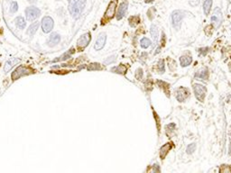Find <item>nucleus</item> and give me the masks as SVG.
<instances>
[{
    "instance_id": "1",
    "label": "nucleus",
    "mask_w": 231,
    "mask_h": 173,
    "mask_svg": "<svg viewBox=\"0 0 231 173\" xmlns=\"http://www.w3.org/2000/svg\"><path fill=\"white\" fill-rule=\"evenodd\" d=\"M86 5V0H77L71 8V13L74 18H77L79 16V15L82 13L84 7Z\"/></svg>"
},
{
    "instance_id": "2",
    "label": "nucleus",
    "mask_w": 231,
    "mask_h": 173,
    "mask_svg": "<svg viewBox=\"0 0 231 173\" xmlns=\"http://www.w3.org/2000/svg\"><path fill=\"white\" fill-rule=\"evenodd\" d=\"M31 73H33V70L31 69L26 68L25 66H20L13 72L12 78H13V80H16L19 78H21L23 76H25V75H28V74H31Z\"/></svg>"
},
{
    "instance_id": "3",
    "label": "nucleus",
    "mask_w": 231,
    "mask_h": 173,
    "mask_svg": "<svg viewBox=\"0 0 231 173\" xmlns=\"http://www.w3.org/2000/svg\"><path fill=\"white\" fill-rule=\"evenodd\" d=\"M116 4H117V0H114V1H111L109 5V7L105 13V15H104V19L103 21L105 20L107 23V21H109L110 19H112L115 15V11H116Z\"/></svg>"
},
{
    "instance_id": "4",
    "label": "nucleus",
    "mask_w": 231,
    "mask_h": 173,
    "mask_svg": "<svg viewBox=\"0 0 231 173\" xmlns=\"http://www.w3.org/2000/svg\"><path fill=\"white\" fill-rule=\"evenodd\" d=\"M193 89H194V93H195L196 98L199 101L203 102L205 95H206V92H207L206 88L204 86H202V85H199V84H194L193 85Z\"/></svg>"
},
{
    "instance_id": "5",
    "label": "nucleus",
    "mask_w": 231,
    "mask_h": 173,
    "mask_svg": "<svg viewBox=\"0 0 231 173\" xmlns=\"http://www.w3.org/2000/svg\"><path fill=\"white\" fill-rule=\"evenodd\" d=\"M53 20L52 18H51L50 16H44L42 20V32L47 34V33H50L52 28H53Z\"/></svg>"
},
{
    "instance_id": "6",
    "label": "nucleus",
    "mask_w": 231,
    "mask_h": 173,
    "mask_svg": "<svg viewBox=\"0 0 231 173\" xmlns=\"http://www.w3.org/2000/svg\"><path fill=\"white\" fill-rule=\"evenodd\" d=\"M25 14H26V18L28 21H34L40 16L41 12L35 6H29L26 8Z\"/></svg>"
},
{
    "instance_id": "7",
    "label": "nucleus",
    "mask_w": 231,
    "mask_h": 173,
    "mask_svg": "<svg viewBox=\"0 0 231 173\" xmlns=\"http://www.w3.org/2000/svg\"><path fill=\"white\" fill-rule=\"evenodd\" d=\"M211 22H212V25L215 27V29H218L220 26V25L222 23V14L219 8H216L214 10L213 15L211 16Z\"/></svg>"
},
{
    "instance_id": "8",
    "label": "nucleus",
    "mask_w": 231,
    "mask_h": 173,
    "mask_svg": "<svg viewBox=\"0 0 231 173\" xmlns=\"http://www.w3.org/2000/svg\"><path fill=\"white\" fill-rule=\"evenodd\" d=\"M183 17V14L181 11H174L172 15V25L176 29H179L182 24V20Z\"/></svg>"
},
{
    "instance_id": "9",
    "label": "nucleus",
    "mask_w": 231,
    "mask_h": 173,
    "mask_svg": "<svg viewBox=\"0 0 231 173\" xmlns=\"http://www.w3.org/2000/svg\"><path fill=\"white\" fill-rule=\"evenodd\" d=\"M90 40H91V37H90V35H89V33H87V34H85V35H81V36L79 38V40H78V42H77L78 47H79V49H83V48H85V47H86V46L89 43Z\"/></svg>"
},
{
    "instance_id": "10",
    "label": "nucleus",
    "mask_w": 231,
    "mask_h": 173,
    "mask_svg": "<svg viewBox=\"0 0 231 173\" xmlns=\"http://www.w3.org/2000/svg\"><path fill=\"white\" fill-rule=\"evenodd\" d=\"M127 6H128V2L127 1H123L120 5H119V7H118V10H117V14H116V19L117 20H120L123 18V16L125 15L126 10H127Z\"/></svg>"
},
{
    "instance_id": "11",
    "label": "nucleus",
    "mask_w": 231,
    "mask_h": 173,
    "mask_svg": "<svg viewBox=\"0 0 231 173\" xmlns=\"http://www.w3.org/2000/svg\"><path fill=\"white\" fill-rule=\"evenodd\" d=\"M105 42H106V35H105V33H101V34H99L97 41H96L95 50H97V51L101 50L104 47Z\"/></svg>"
},
{
    "instance_id": "12",
    "label": "nucleus",
    "mask_w": 231,
    "mask_h": 173,
    "mask_svg": "<svg viewBox=\"0 0 231 173\" xmlns=\"http://www.w3.org/2000/svg\"><path fill=\"white\" fill-rule=\"evenodd\" d=\"M189 94L190 93H189V91L186 88H180V89H178L176 91V98H177L178 101L182 102V101H184L187 98Z\"/></svg>"
},
{
    "instance_id": "13",
    "label": "nucleus",
    "mask_w": 231,
    "mask_h": 173,
    "mask_svg": "<svg viewBox=\"0 0 231 173\" xmlns=\"http://www.w3.org/2000/svg\"><path fill=\"white\" fill-rule=\"evenodd\" d=\"M60 40H61L60 35H58L57 33H52V34H51V35L49 36L48 41H47V43H48L49 46H52H52L56 45L57 43H59V42H60Z\"/></svg>"
},
{
    "instance_id": "14",
    "label": "nucleus",
    "mask_w": 231,
    "mask_h": 173,
    "mask_svg": "<svg viewBox=\"0 0 231 173\" xmlns=\"http://www.w3.org/2000/svg\"><path fill=\"white\" fill-rule=\"evenodd\" d=\"M172 142H167L166 144H164L162 148H161V150H160V157H161V159L162 160H163L165 157H166V155H167V153L171 151V149L172 148Z\"/></svg>"
},
{
    "instance_id": "15",
    "label": "nucleus",
    "mask_w": 231,
    "mask_h": 173,
    "mask_svg": "<svg viewBox=\"0 0 231 173\" xmlns=\"http://www.w3.org/2000/svg\"><path fill=\"white\" fill-rule=\"evenodd\" d=\"M18 62H19V60H18V59H15V58H12V59L8 60V61L5 62V67H4L5 72H8L10 69H12V68H13L16 63H18Z\"/></svg>"
},
{
    "instance_id": "16",
    "label": "nucleus",
    "mask_w": 231,
    "mask_h": 173,
    "mask_svg": "<svg viewBox=\"0 0 231 173\" xmlns=\"http://www.w3.org/2000/svg\"><path fill=\"white\" fill-rule=\"evenodd\" d=\"M195 77L196 78H201L203 80H206L208 79L209 78V72H208V69L206 68H203V69H200L199 70H198L195 74Z\"/></svg>"
},
{
    "instance_id": "17",
    "label": "nucleus",
    "mask_w": 231,
    "mask_h": 173,
    "mask_svg": "<svg viewBox=\"0 0 231 173\" xmlns=\"http://www.w3.org/2000/svg\"><path fill=\"white\" fill-rule=\"evenodd\" d=\"M15 25H16L19 29H24V28L25 27L26 23H25V20L24 17L18 16V17L15 18Z\"/></svg>"
},
{
    "instance_id": "18",
    "label": "nucleus",
    "mask_w": 231,
    "mask_h": 173,
    "mask_svg": "<svg viewBox=\"0 0 231 173\" xmlns=\"http://www.w3.org/2000/svg\"><path fill=\"white\" fill-rule=\"evenodd\" d=\"M180 61H181L182 66V67H186V66H189V65L192 63V57H190V56H182L181 59H180Z\"/></svg>"
},
{
    "instance_id": "19",
    "label": "nucleus",
    "mask_w": 231,
    "mask_h": 173,
    "mask_svg": "<svg viewBox=\"0 0 231 173\" xmlns=\"http://www.w3.org/2000/svg\"><path fill=\"white\" fill-rule=\"evenodd\" d=\"M157 84L159 85V87H160L161 88L163 89V91L165 92V94L167 95V97H170V91H169L170 86H169V84H167V83H165V82H162V81H160V80L157 81Z\"/></svg>"
},
{
    "instance_id": "20",
    "label": "nucleus",
    "mask_w": 231,
    "mask_h": 173,
    "mask_svg": "<svg viewBox=\"0 0 231 173\" xmlns=\"http://www.w3.org/2000/svg\"><path fill=\"white\" fill-rule=\"evenodd\" d=\"M211 5H212V0H205L204 5H203V9H204V14L206 15L209 14Z\"/></svg>"
},
{
    "instance_id": "21",
    "label": "nucleus",
    "mask_w": 231,
    "mask_h": 173,
    "mask_svg": "<svg viewBox=\"0 0 231 173\" xmlns=\"http://www.w3.org/2000/svg\"><path fill=\"white\" fill-rule=\"evenodd\" d=\"M39 27V23L38 22H35V23H34L33 25H31L30 26H29V28H28V31H27V34L29 35H34L35 33H36V31H37V29H38Z\"/></svg>"
},
{
    "instance_id": "22",
    "label": "nucleus",
    "mask_w": 231,
    "mask_h": 173,
    "mask_svg": "<svg viewBox=\"0 0 231 173\" xmlns=\"http://www.w3.org/2000/svg\"><path fill=\"white\" fill-rule=\"evenodd\" d=\"M126 67L125 66V65H119V66H117V67H115V68H113V69H111L113 72H115V73H120V74H125L126 72Z\"/></svg>"
},
{
    "instance_id": "23",
    "label": "nucleus",
    "mask_w": 231,
    "mask_h": 173,
    "mask_svg": "<svg viewBox=\"0 0 231 173\" xmlns=\"http://www.w3.org/2000/svg\"><path fill=\"white\" fill-rule=\"evenodd\" d=\"M128 21H129V24L132 27H136L139 24L140 18H139V16H131Z\"/></svg>"
},
{
    "instance_id": "24",
    "label": "nucleus",
    "mask_w": 231,
    "mask_h": 173,
    "mask_svg": "<svg viewBox=\"0 0 231 173\" xmlns=\"http://www.w3.org/2000/svg\"><path fill=\"white\" fill-rule=\"evenodd\" d=\"M73 52H74V50H73V49H71L70 52H66V53L63 54L62 57H60V59H57V60H55L54 62H57V61H64V60H67V59L71 58V53H73Z\"/></svg>"
},
{
    "instance_id": "25",
    "label": "nucleus",
    "mask_w": 231,
    "mask_h": 173,
    "mask_svg": "<svg viewBox=\"0 0 231 173\" xmlns=\"http://www.w3.org/2000/svg\"><path fill=\"white\" fill-rule=\"evenodd\" d=\"M151 45V41L147 38H144L141 40V46L143 48H148Z\"/></svg>"
},
{
    "instance_id": "26",
    "label": "nucleus",
    "mask_w": 231,
    "mask_h": 173,
    "mask_svg": "<svg viewBox=\"0 0 231 173\" xmlns=\"http://www.w3.org/2000/svg\"><path fill=\"white\" fill-rule=\"evenodd\" d=\"M157 70L159 73H163L164 72V62L162 60H160L157 65Z\"/></svg>"
},
{
    "instance_id": "27",
    "label": "nucleus",
    "mask_w": 231,
    "mask_h": 173,
    "mask_svg": "<svg viewBox=\"0 0 231 173\" xmlns=\"http://www.w3.org/2000/svg\"><path fill=\"white\" fill-rule=\"evenodd\" d=\"M101 66L99 64V63H92L90 64L89 67H88V69L89 70H98V69H101Z\"/></svg>"
},
{
    "instance_id": "28",
    "label": "nucleus",
    "mask_w": 231,
    "mask_h": 173,
    "mask_svg": "<svg viewBox=\"0 0 231 173\" xmlns=\"http://www.w3.org/2000/svg\"><path fill=\"white\" fill-rule=\"evenodd\" d=\"M151 35H152V37L154 38V40L157 39L158 37V31H157V28L155 25H152L151 26Z\"/></svg>"
},
{
    "instance_id": "29",
    "label": "nucleus",
    "mask_w": 231,
    "mask_h": 173,
    "mask_svg": "<svg viewBox=\"0 0 231 173\" xmlns=\"http://www.w3.org/2000/svg\"><path fill=\"white\" fill-rule=\"evenodd\" d=\"M135 76H136V79L140 80V79L143 78V70L141 69H136V71Z\"/></svg>"
},
{
    "instance_id": "30",
    "label": "nucleus",
    "mask_w": 231,
    "mask_h": 173,
    "mask_svg": "<svg viewBox=\"0 0 231 173\" xmlns=\"http://www.w3.org/2000/svg\"><path fill=\"white\" fill-rule=\"evenodd\" d=\"M18 9V5H17V3L16 2H12L11 4V7H10V11L11 13H15Z\"/></svg>"
},
{
    "instance_id": "31",
    "label": "nucleus",
    "mask_w": 231,
    "mask_h": 173,
    "mask_svg": "<svg viewBox=\"0 0 231 173\" xmlns=\"http://www.w3.org/2000/svg\"><path fill=\"white\" fill-rule=\"evenodd\" d=\"M195 149H196V144H195V143H192V144H190V145L188 146V148H187V152H188L189 154H192L193 151H195Z\"/></svg>"
},
{
    "instance_id": "32",
    "label": "nucleus",
    "mask_w": 231,
    "mask_h": 173,
    "mask_svg": "<svg viewBox=\"0 0 231 173\" xmlns=\"http://www.w3.org/2000/svg\"><path fill=\"white\" fill-rule=\"evenodd\" d=\"M220 172H231V167L230 166H227V165H223V166L220 168Z\"/></svg>"
},
{
    "instance_id": "33",
    "label": "nucleus",
    "mask_w": 231,
    "mask_h": 173,
    "mask_svg": "<svg viewBox=\"0 0 231 173\" xmlns=\"http://www.w3.org/2000/svg\"><path fill=\"white\" fill-rule=\"evenodd\" d=\"M154 10V8H150V9L148 10V12H147V15H148L149 19H151V20H152V19L154 18V13H155V11H154V13H152V12H153Z\"/></svg>"
},
{
    "instance_id": "34",
    "label": "nucleus",
    "mask_w": 231,
    "mask_h": 173,
    "mask_svg": "<svg viewBox=\"0 0 231 173\" xmlns=\"http://www.w3.org/2000/svg\"><path fill=\"white\" fill-rule=\"evenodd\" d=\"M199 2H200V0H189L190 5L192 6H197L199 4Z\"/></svg>"
},
{
    "instance_id": "35",
    "label": "nucleus",
    "mask_w": 231,
    "mask_h": 173,
    "mask_svg": "<svg viewBox=\"0 0 231 173\" xmlns=\"http://www.w3.org/2000/svg\"><path fill=\"white\" fill-rule=\"evenodd\" d=\"M152 171H153V172H160V169H159L158 165H154V166H153Z\"/></svg>"
},
{
    "instance_id": "36",
    "label": "nucleus",
    "mask_w": 231,
    "mask_h": 173,
    "mask_svg": "<svg viewBox=\"0 0 231 173\" xmlns=\"http://www.w3.org/2000/svg\"><path fill=\"white\" fill-rule=\"evenodd\" d=\"M208 50H209V48H202V49H199V52L200 53H203L204 55L208 52Z\"/></svg>"
},
{
    "instance_id": "37",
    "label": "nucleus",
    "mask_w": 231,
    "mask_h": 173,
    "mask_svg": "<svg viewBox=\"0 0 231 173\" xmlns=\"http://www.w3.org/2000/svg\"><path fill=\"white\" fill-rule=\"evenodd\" d=\"M154 117L157 119V125H158V129H160V119H159V117H158V115L154 113Z\"/></svg>"
},
{
    "instance_id": "38",
    "label": "nucleus",
    "mask_w": 231,
    "mask_h": 173,
    "mask_svg": "<svg viewBox=\"0 0 231 173\" xmlns=\"http://www.w3.org/2000/svg\"><path fill=\"white\" fill-rule=\"evenodd\" d=\"M164 34H162V46L164 45Z\"/></svg>"
},
{
    "instance_id": "39",
    "label": "nucleus",
    "mask_w": 231,
    "mask_h": 173,
    "mask_svg": "<svg viewBox=\"0 0 231 173\" xmlns=\"http://www.w3.org/2000/svg\"><path fill=\"white\" fill-rule=\"evenodd\" d=\"M27 1H28V2H30V3H32V4H33V3H35V2H36V1H37V0H27Z\"/></svg>"
},
{
    "instance_id": "40",
    "label": "nucleus",
    "mask_w": 231,
    "mask_h": 173,
    "mask_svg": "<svg viewBox=\"0 0 231 173\" xmlns=\"http://www.w3.org/2000/svg\"><path fill=\"white\" fill-rule=\"evenodd\" d=\"M146 1V3H151V2H153L154 0H145Z\"/></svg>"
},
{
    "instance_id": "41",
    "label": "nucleus",
    "mask_w": 231,
    "mask_h": 173,
    "mask_svg": "<svg viewBox=\"0 0 231 173\" xmlns=\"http://www.w3.org/2000/svg\"><path fill=\"white\" fill-rule=\"evenodd\" d=\"M230 151H231V149H230Z\"/></svg>"
}]
</instances>
